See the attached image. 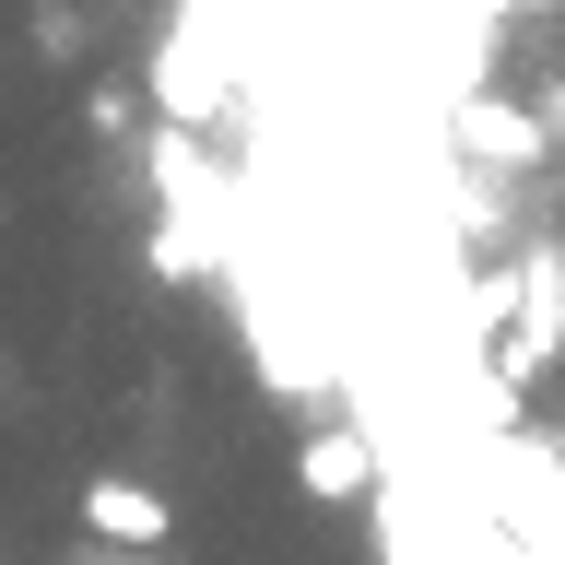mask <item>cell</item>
I'll return each instance as SVG.
<instances>
[{
  "instance_id": "cell-1",
  "label": "cell",
  "mask_w": 565,
  "mask_h": 565,
  "mask_svg": "<svg viewBox=\"0 0 565 565\" xmlns=\"http://www.w3.org/2000/svg\"><path fill=\"white\" fill-rule=\"evenodd\" d=\"M83 530H95L106 554H166V542H177V507L153 483H130V471H95V483H83Z\"/></svg>"
},
{
  "instance_id": "cell-2",
  "label": "cell",
  "mask_w": 565,
  "mask_h": 565,
  "mask_svg": "<svg viewBox=\"0 0 565 565\" xmlns=\"http://www.w3.org/2000/svg\"><path fill=\"white\" fill-rule=\"evenodd\" d=\"M307 494H330V507L365 494V448H353V436H318V448H307Z\"/></svg>"
},
{
  "instance_id": "cell-3",
  "label": "cell",
  "mask_w": 565,
  "mask_h": 565,
  "mask_svg": "<svg viewBox=\"0 0 565 565\" xmlns=\"http://www.w3.org/2000/svg\"><path fill=\"white\" fill-rule=\"evenodd\" d=\"M71 565H153V554H106V542H95V554H71Z\"/></svg>"
}]
</instances>
